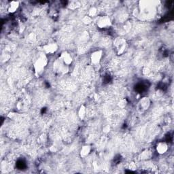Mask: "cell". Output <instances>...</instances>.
<instances>
[{
	"instance_id": "obj_1",
	"label": "cell",
	"mask_w": 174,
	"mask_h": 174,
	"mask_svg": "<svg viewBox=\"0 0 174 174\" xmlns=\"http://www.w3.org/2000/svg\"><path fill=\"white\" fill-rule=\"evenodd\" d=\"M47 63H48V60H47L45 54H42L34 63V69L37 75H40V73H42L46 65H47Z\"/></svg>"
},
{
	"instance_id": "obj_2",
	"label": "cell",
	"mask_w": 174,
	"mask_h": 174,
	"mask_svg": "<svg viewBox=\"0 0 174 174\" xmlns=\"http://www.w3.org/2000/svg\"><path fill=\"white\" fill-rule=\"evenodd\" d=\"M114 45L115 46L116 50L118 54H122L125 51L126 47V42L122 38H118L114 42Z\"/></svg>"
},
{
	"instance_id": "obj_3",
	"label": "cell",
	"mask_w": 174,
	"mask_h": 174,
	"mask_svg": "<svg viewBox=\"0 0 174 174\" xmlns=\"http://www.w3.org/2000/svg\"><path fill=\"white\" fill-rule=\"evenodd\" d=\"M97 26L101 29H105V28H108L110 27L112 24L111 19L108 16H103V17H100L98 19L97 22Z\"/></svg>"
},
{
	"instance_id": "obj_4",
	"label": "cell",
	"mask_w": 174,
	"mask_h": 174,
	"mask_svg": "<svg viewBox=\"0 0 174 174\" xmlns=\"http://www.w3.org/2000/svg\"><path fill=\"white\" fill-rule=\"evenodd\" d=\"M54 69L55 71H57L61 73H66L69 71V67L65 64H64L60 59L57 60L54 63Z\"/></svg>"
},
{
	"instance_id": "obj_5",
	"label": "cell",
	"mask_w": 174,
	"mask_h": 174,
	"mask_svg": "<svg viewBox=\"0 0 174 174\" xmlns=\"http://www.w3.org/2000/svg\"><path fill=\"white\" fill-rule=\"evenodd\" d=\"M103 56V51L101 50L94 51L91 55V61L93 64H97L100 62Z\"/></svg>"
},
{
	"instance_id": "obj_6",
	"label": "cell",
	"mask_w": 174,
	"mask_h": 174,
	"mask_svg": "<svg viewBox=\"0 0 174 174\" xmlns=\"http://www.w3.org/2000/svg\"><path fill=\"white\" fill-rule=\"evenodd\" d=\"M58 50V46L56 43L48 44L43 46V50L46 54H54Z\"/></svg>"
},
{
	"instance_id": "obj_7",
	"label": "cell",
	"mask_w": 174,
	"mask_h": 174,
	"mask_svg": "<svg viewBox=\"0 0 174 174\" xmlns=\"http://www.w3.org/2000/svg\"><path fill=\"white\" fill-rule=\"evenodd\" d=\"M59 59L62 61V62L65 64L66 65L69 66L72 63V61H73V59H72V57L71 56V54L69 53H68L67 52H63L61 53V57L59 58Z\"/></svg>"
},
{
	"instance_id": "obj_8",
	"label": "cell",
	"mask_w": 174,
	"mask_h": 174,
	"mask_svg": "<svg viewBox=\"0 0 174 174\" xmlns=\"http://www.w3.org/2000/svg\"><path fill=\"white\" fill-rule=\"evenodd\" d=\"M169 148L168 144L165 142H160L157 144L156 147V152L159 154H164L167 152Z\"/></svg>"
},
{
	"instance_id": "obj_9",
	"label": "cell",
	"mask_w": 174,
	"mask_h": 174,
	"mask_svg": "<svg viewBox=\"0 0 174 174\" xmlns=\"http://www.w3.org/2000/svg\"><path fill=\"white\" fill-rule=\"evenodd\" d=\"M150 105V101L148 97H143L139 102V108L142 111L148 110Z\"/></svg>"
},
{
	"instance_id": "obj_10",
	"label": "cell",
	"mask_w": 174,
	"mask_h": 174,
	"mask_svg": "<svg viewBox=\"0 0 174 174\" xmlns=\"http://www.w3.org/2000/svg\"><path fill=\"white\" fill-rule=\"evenodd\" d=\"M91 150V147L89 145H85L82 148L80 152V155L81 157H86L90 154Z\"/></svg>"
},
{
	"instance_id": "obj_11",
	"label": "cell",
	"mask_w": 174,
	"mask_h": 174,
	"mask_svg": "<svg viewBox=\"0 0 174 174\" xmlns=\"http://www.w3.org/2000/svg\"><path fill=\"white\" fill-rule=\"evenodd\" d=\"M19 7V1H12L10 3V6L8 7V12L10 13H14V12L17 11Z\"/></svg>"
},
{
	"instance_id": "obj_12",
	"label": "cell",
	"mask_w": 174,
	"mask_h": 174,
	"mask_svg": "<svg viewBox=\"0 0 174 174\" xmlns=\"http://www.w3.org/2000/svg\"><path fill=\"white\" fill-rule=\"evenodd\" d=\"M86 113H87V110L84 105H81L78 110V116L81 120H83L84 117L86 116Z\"/></svg>"
},
{
	"instance_id": "obj_13",
	"label": "cell",
	"mask_w": 174,
	"mask_h": 174,
	"mask_svg": "<svg viewBox=\"0 0 174 174\" xmlns=\"http://www.w3.org/2000/svg\"><path fill=\"white\" fill-rule=\"evenodd\" d=\"M97 13V10L96 9V8H95V7H92V8H91V9L89 10V17H91V18H92V17H95V16H96Z\"/></svg>"
},
{
	"instance_id": "obj_14",
	"label": "cell",
	"mask_w": 174,
	"mask_h": 174,
	"mask_svg": "<svg viewBox=\"0 0 174 174\" xmlns=\"http://www.w3.org/2000/svg\"><path fill=\"white\" fill-rule=\"evenodd\" d=\"M82 22H83V23L86 24H91V22H92V18H91V17H89V15L86 16V17H84V18L82 19Z\"/></svg>"
},
{
	"instance_id": "obj_15",
	"label": "cell",
	"mask_w": 174,
	"mask_h": 174,
	"mask_svg": "<svg viewBox=\"0 0 174 174\" xmlns=\"http://www.w3.org/2000/svg\"><path fill=\"white\" fill-rule=\"evenodd\" d=\"M79 6H80V4H79L78 2H76V1L71 2V3L69 5V8H71V9H74V8H78Z\"/></svg>"
},
{
	"instance_id": "obj_16",
	"label": "cell",
	"mask_w": 174,
	"mask_h": 174,
	"mask_svg": "<svg viewBox=\"0 0 174 174\" xmlns=\"http://www.w3.org/2000/svg\"><path fill=\"white\" fill-rule=\"evenodd\" d=\"M128 168H129V169L131 170V171H135V170H136L137 166H136V165H135V163L132 162V163H129Z\"/></svg>"
},
{
	"instance_id": "obj_17",
	"label": "cell",
	"mask_w": 174,
	"mask_h": 174,
	"mask_svg": "<svg viewBox=\"0 0 174 174\" xmlns=\"http://www.w3.org/2000/svg\"><path fill=\"white\" fill-rule=\"evenodd\" d=\"M150 152H149L148 151H146L142 154V159H148L150 157Z\"/></svg>"
},
{
	"instance_id": "obj_18",
	"label": "cell",
	"mask_w": 174,
	"mask_h": 174,
	"mask_svg": "<svg viewBox=\"0 0 174 174\" xmlns=\"http://www.w3.org/2000/svg\"><path fill=\"white\" fill-rule=\"evenodd\" d=\"M126 100H124V99L121 100L120 102H119V104H118L119 107L122 108H124V107L126 106Z\"/></svg>"
},
{
	"instance_id": "obj_19",
	"label": "cell",
	"mask_w": 174,
	"mask_h": 174,
	"mask_svg": "<svg viewBox=\"0 0 174 174\" xmlns=\"http://www.w3.org/2000/svg\"><path fill=\"white\" fill-rule=\"evenodd\" d=\"M110 126H109V125L105 126L103 128V131L105 133H109V132H110Z\"/></svg>"
},
{
	"instance_id": "obj_20",
	"label": "cell",
	"mask_w": 174,
	"mask_h": 174,
	"mask_svg": "<svg viewBox=\"0 0 174 174\" xmlns=\"http://www.w3.org/2000/svg\"><path fill=\"white\" fill-rule=\"evenodd\" d=\"M35 39H36V35L34 34V33H31V34L29 35V40H34Z\"/></svg>"
}]
</instances>
